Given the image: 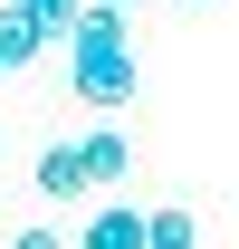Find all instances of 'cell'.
Returning <instances> with one entry per match:
<instances>
[{"mask_svg": "<svg viewBox=\"0 0 239 249\" xmlns=\"http://www.w3.org/2000/svg\"><path fill=\"white\" fill-rule=\"evenodd\" d=\"M29 192H48V201H77V192H86V173H77V144H48V154L29 163Z\"/></svg>", "mask_w": 239, "mask_h": 249, "instance_id": "obj_6", "label": "cell"}, {"mask_svg": "<svg viewBox=\"0 0 239 249\" xmlns=\"http://www.w3.org/2000/svg\"><path fill=\"white\" fill-rule=\"evenodd\" d=\"M115 10H134V0H115Z\"/></svg>", "mask_w": 239, "mask_h": 249, "instance_id": "obj_10", "label": "cell"}, {"mask_svg": "<svg viewBox=\"0 0 239 249\" xmlns=\"http://www.w3.org/2000/svg\"><path fill=\"white\" fill-rule=\"evenodd\" d=\"M67 87H77V106H134L144 96V67H134V48H86V58H67Z\"/></svg>", "mask_w": 239, "mask_h": 249, "instance_id": "obj_1", "label": "cell"}, {"mask_svg": "<svg viewBox=\"0 0 239 249\" xmlns=\"http://www.w3.org/2000/svg\"><path fill=\"white\" fill-rule=\"evenodd\" d=\"M86 48H134V19H124L115 0H86L67 19V58H86Z\"/></svg>", "mask_w": 239, "mask_h": 249, "instance_id": "obj_2", "label": "cell"}, {"mask_svg": "<svg viewBox=\"0 0 239 249\" xmlns=\"http://www.w3.org/2000/svg\"><path fill=\"white\" fill-rule=\"evenodd\" d=\"M67 249H144V211H134V201H105Z\"/></svg>", "mask_w": 239, "mask_h": 249, "instance_id": "obj_5", "label": "cell"}, {"mask_svg": "<svg viewBox=\"0 0 239 249\" xmlns=\"http://www.w3.org/2000/svg\"><path fill=\"white\" fill-rule=\"evenodd\" d=\"M77 173H86V192H115L124 173H134V144H124L115 124H96L86 144H77Z\"/></svg>", "mask_w": 239, "mask_h": 249, "instance_id": "obj_3", "label": "cell"}, {"mask_svg": "<svg viewBox=\"0 0 239 249\" xmlns=\"http://www.w3.org/2000/svg\"><path fill=\"white\" fill-rule=\"evenodd\" d=\"M191 10H210V0H191Z\"/></svg>", "mask_w": 239, "mask_h": 249, "instance_id": "obj_11", "label": "cell"}, {"mask_svg": "<svg viewBox=\"0 0 239 249\" xmlns=\"http://www.w3.org/2000/svg\"><path fill=\"white\" fill-rule=\"evenodd\" d=\"M19 10H29V19H38V29H48V38H67V19H77L86 0H19Z\"/></svg>", "mask_w": 239, "mask_h": 249, "instance_id": "obj_8", "label": "cell"}, {"mask_svg": "<svg viewBox=\"0 0 239 249\" xmlns=\"http://www.w3.org/2000/svg\"><path fill=\"white\" fill-rule=\"evenodd\" d=\"M144 249H201V220L191 211H144Z\"/></svg>", "mask_w": 239, "mask_h": 249, "instance_id": "obj_7", "label": "cell"}, {"mask_svg": "<svg viewBox=\"0 0 239 249\" xmlns=\"http://www.w3.org/2000/svg\"><path fill=\"white\" fill-rule=\"evenodd\" d=\"M38 48H48V29H38L19 0H0V77H19V67H38Z\"/></svg>", "mask_w": 239, "mask_h": 249, "instance_id": "obj_4", "label": "cell"}, {"mask_svg": "<svg viewBox=\"0 0 239 249\" xmlns=\"http://www.w3.org/2000/svg\"><path fill=\"white\" fill-rule=\"evenodd\" d=\"M10 249H67V240L48 230V220H29V230H10Z\"/></svg>", "mask_w": 239, "mask_h": 249, "instance_id": "obj_9", "label": "cell"}]
</instances>
